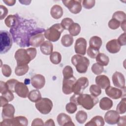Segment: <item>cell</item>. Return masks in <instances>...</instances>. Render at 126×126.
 <instances>
[{"label": "cell", "instance_id": "9", "mask_svg": "<svg viewBox=\"0 0 126 126\" xmlns=\"http://www.w3.org/2000/svg\"><path fill=\"white\" fill-rule=\"evenodd\" d=\"M89 80L86 77H81L74 84L72 87V91L75 94H82L84 90L89 86Z\"/></svg>", "mask_w": 126, "mask_h": 126}, {"label": "cell", "instance_id": "33", "mask_svg": "<svg viewBox=\"0 0 126 126\" xmlns=\"http://www.w3.org/2000/svg\"><path fill=\"white\" fill-rule=\"evenodd\" d=\"M73 41L72 36L69 34H65L62 37L61 43L63 46L68 47L72 45Z\"/></svg>", "mask_w": 126, "mask_h": 126}, {"label": "cell", "instance_id": "6", "mask_svg": "<svg viewBox=\"0 0 126 126\" xmlns=\"http://www.w3.org/2000/svg\"><path fill=\"white\" fill-rule=\"evenodd\" d=\"M0 53H7L12 46V38L9 32L6 31H0Z\"/></svg>", "mask_w": 126, "mask_h": 126}, {"label": "cell", "instance_id": "31", "mask_svg": "<svg viewBox=\"0 0 126 126\" xmlns=\"http://www.w3.org/2000/svg\"><path fill=\"white\" fill-rule=\"evenodd\" d=\"M28 97L32 102H36L41 98V94L38 90H32L29 93Z\"/></svg>", "mask_w": 126, "mask_h": 126}, {"label": "cell", "instance_id": "19", "mask_svg": "<svg viewBox=\"0 0 126 126\" xmlns=\"http://www.w3.org/2000/svg\"><path fill=\"white\" fill-rule=\"evenodd\" d=\"M15 108L11 104H7L4 105L2 109L1 117L2 119H11L14 118L15 113Z\"/></svg>", "mask_w": 126, "mask_h": 126}, {"label": "cell", "instance_id": "43", "mask_svg": "<svg viewBox=\"0 0 126 126\" xmlns=\"http://www.w3.org/2000/svg\"><path fill=\"white\" fill-rule=\"evenodd\" d=\"M99 53V50L90 46L88 47L87 51V55L92 59L95 58Z\"/></svg>", "mask_w": 126, "mask_h": 126}, {"label": "cell", "instance_id": "41", "mask_svg": "<svg viewBox=\"0 0 126 126\" xmlns=\"http://www.w3.org/2000/svg\"><path fill=\"white\" fill-rule=\"evenodd\" d=\"M73 23L74 22L72 19L70 18H64L62 20L61 25L64 30H67Z\"/></svg>", "mask_w": 126, "mask_h": 126}, {"label": "cell", "instance_id": "50", "mask_svg": "<svg viewBox=\"0 0 126 126\" xmlns=\"http://www.w3.org/2000/svg\"><path fill=\"white\" fill-rule=\"evenodd\" d=\"M117 41L118 42L119 44L121 46H125L126 44V32H124V33H122L119 37L117 39Z\"/></svg>", "mask_w": 126, "mask_h": 126}, {"label": "cell", "instance_id": "36", "mask_svg": "<svg viewBox=\"0 0 126 126\" xmlns=\"http://www.w3.org/2000/svg\"><path fill=\"white\" fill-rule=\"evenodd\" d=\"M112 18H114L118 20L121 24L126 22V14L122 11H117L114 12L112 15Z\"/></svg>", "mask_w": 126, "mask_h": 126}, {"label": "cell", "instance_id": "42", "mask_svg": "<svg viewBox=\"0 0 126 126\" xmlns=\"http://www.w3.org/2000/svg\"><path fill=\"white\" fill-rule=\"evenodd\" d=\"M65 109L66 112L69 114H73L74 113L77 109V105L72 102H70L66 104L65 106Z\"/></svg>", "mask_w": 126, "mask_h": 126}, {"label": "cell", "instance_id": "10", "mask_svg": "<svg viewBox=\"0 0 126 126\" xmlns=\"http://www.w3.org/2000/svg\"><path fill=\"white\" fill-rule=\"evenodd\" d=\"M105 90V94L114 99H118L123 96H125V88L120 89L110 86Z\"/></svg>", "mask_w": 126, "mask_h": 126}, {"label": "cell", "instance_id": "17", "mask_svg": "<svg viewBox=\"0 0 126 126\" xmlns=\"http://www.w3.org/2000/svg\"><path fill=\"white\" fill-rule=\"evenodd\" d=\"M44 41V35L42 32H38L32 35L29 41L30 46L34 47H39Z\"/></svg>", "mask_w": 126, "mask_h": 126}, {"label": "cell", "instance_id": "47", "mask_svg": "<svg viewBox=\"0 0 126 126\" xmlns=\"http://www.w3.org/2000/svg\"><path fill=\"white\" fill-rule=\"evenodd\" d=\"M1 95L4 96L8 101H11L14 99V96L13 92L9 89H7L1 93Z\"/></svg>", "mask_w": 126, "mask_h": 126}, {"label": "cell", "instance_id": "53", "mask_svg": "<svg viewBox=\"0 0 126 126\" xmlns=\"http://www.w3.org/2000/svg\"><path fill=\"white\" fill-rule=\"evenodd\" d=\"M0 107H3L4 105L8 103V101L3 96L0 95Z\"/></svg>", "mask_w": 126, "mask_h": 126}, {"label": "cell", "instance_id": "8", "mask_svg": "<svg viewBox=\"0 0 126 126\" xmlns=\"http://www.w3.org/2000/svg\"><path fill=\"white\" fill-rule=\"evenodd\" d=\"M82 0H62L63 4L68 8L69 11L74 14L80 13L82 10Z\"/></svg>", "mask_w": 126, "mask_h": 126}, {"label": "cell", "instance_id": "48", "mask_svg": "<svg viewBox=\"0 0 126 126\" xmlns=\"http://www.w3.org/2000/svg\"><path fill=\"white\" fill-rule=\"evenodd\" d=\"M83 6L87 9L92 8L94 5L95 1L94 0H84L82 1Z\"/></svg>", "mask_w": 126, "mask_h": 126}, {"label": "cell", "instance_id": "4", "mask_svg": "<svg viewBox=\"0 0 126 126\" xmlns=\"http://www.w3.org/2000/svg\"><path fill=\"white\" fill-rule=\"evenodd\" d=\"M71 63L80 73H86L90 64V61L87 57L78 54L72 57Z\"/></svg>", "mask_w": 126, "mask_h": 126}, {"label": "cell", "instance_id": "30", "mask_svg": "<svg viewBox=\"0 0 126 126\" xmlns=\"http://www.w3.org/2000/svg\"><path fill=\"white\" fill-rule=\"evenodd\" d=\"M29 69L28 64L17 65L15 68V74L18 76H22L26 74Z\"/></svg>", "mask_w": 126, "mask_h": 126}, {"label": "cell", "instance_id": "7", "mask_svg": "<svg viewBox=\"0 0 126 126\" xmlns=\"http://www.w3.org/2000/svg\"><path fill=\"white\" fill-rule=\"evenodd\" d=\"M53 102L48 98H41L35 103V106L37 110L42 114H49L52 109Z\"/></svg>", "mask_w": 126, "mask_h": 126}, {"label": "cell", "instance_id": "37", "mask_svg": "<svg viewBox=\"0 0 126 126\" xmlns=\"http://www.w3.org/2000/svg\"><path fill=\"white\" fill-rule=\"evenodd\" d=\"M126 98L125 97L123 98L120 102L118 104L117 107H116V111L120 114H123L126 113Z\"/></svg>", "mask_w": 126, "mask_h": 126}, {"label": "cell", "instance_id": "55", "mask_svg": "<svg viewBox=\"0 0 126 126\" xmlns=\"http://www.w3.org/2000/svg\"><path fill=\"white\" fill-rule=\"evenodd\" d=\"M44 125L45 126H55V123H54V122L53 121V119H49L48 120H47L45 124H44Z\"/></svg>", "mask_w": 126, "mask_h": 126}, {"label": "cell", "instance_id": "16", "mask_svg": "<svg viewBox=\"0 0 126 126\" xmlns=\"http://www.w3.org/2000/svg\"><path fill=\"white\" fill-rule=\"evenodd\" d=\"M32 85L36 89H42L45 84V78L44 76L40 74L33 75L31 80Z\"/></svg>", "mask_w": 126, "mask_h": 126}, {"label": "cell", "instance_id": "18", "mask_svg": "<svg viewBox=\"0 0 126 126\" xmlns=\"http://www.w3.org/2000/svg\"><path fill=\"white\" fill-rule=\"evenodd\" d=\"M58 124L60 126H75L70 117L64 113H60L57 117Z\"/></svg>", "mask_w": 126, "mask_h": 126}, {"label": "cell", "instance_id": "40", "mask_svg": "<svg viewBox=\"0 0 126 126\" xmlns=\"http://www.w3.org/2000/svg\"><path fill=\"white\" fill-rule=\"evenodd\" d=\"M63 78H69L73 76V70L70 65H66L63 70Z\"/></svg>", "mask_w": 126, "mask_h": 126}, {"label": "cell", "instance_id": "46", "mask_svg": "<svg viewBox=\"0 0 126 126\" xmlns=\"http://www.w3.org/2000/svg\"><path fill=\"white\" fill-rule=\"evenodd\" d=\"M18 82V81L17 80H16L15 79H11L7 80L5 83H6V85L7 86V88L13 93H15L14 88L16 84Z\"/></svg>", "mask_w": 126, "mask_h": 126}, {"label": "cell", "instance_id": "52", "mask_svg": "<svg viewBox=\"0 0 126 126\" xmlns=\"http://www.w3.org/2000/svg\"><path fill=\"white\" fill-rule=\"evenodd\" d=\"M126 116H121L120 117L119 119L117 122V125L118 126H125L126 125Z\"/></svg>", "mask_w": 126, "mask_h": 126}, {"label": "cell", "instance_id": "34", "mask_svg": "<svg viewBox=\"0 0 126 126\" xmlns=\"http://www.w3.org/2000/svg\"><path fill=\"white\" fill-rule=\"evenodd\" d=\"M50 61L54 64H59L62 61V55L58 52H53L50 55Z\"/></svg>", "mask_w": 126, "mask_h": 126}, {"label": "cell", "instance_id": "29", "mask_svg": "<svg viewBox=\"0 0 126 126\" xmlns=\"http://www.w3.org/2000/svg\"><path fill=\"white\" fill-rule=\"evenodd\" d=\"M96 62L102 66H107L109 63V58L103 53H99L96 57Z\"/></svg>", "mask_w": 126, "mask_h": 126}, {"label": "cell", "instance_id": "26", "mask_svg": "<svg viewBox=\"0 0 126 126\" xmlns=\"http://www.w3.org/2000/svg\"><path fill=\"white\" fill-rule=\"evenodd\" d=\"M104 125V121L102 117L100 116H95L90 121L85 124V126H103Z\"/></svg>", "mask_w": 126, "mask_h": 126}, {"label": "cell", "instance_id": "12", "mask_svg": "<svg viewBox=\"0 0 126 126\" xmlns=\"http://www.w3.org/2000/svg\"><path fill=\"white\" fill-rule=\"evenodd\" d=\"M87 41L83 37L77 38L75 41L74 45V50L78 55L84 56L87 51Z\"/></svg>", "mask_w": 126, "mask_h": 126}, {"label": "cell", "instance_id": "54", "mask_svg": "<svg viewBox=\"0 0 126 126\" xmlns=\"http://www.w3.org/2000/svg\"><path fill=\"white\" fill-rule=\"evenodd\" d=\"M3 2L8 6H13L15 4L16 0H3Z\"/></svg>", "mask_w": 126, "mask_h": 126}, {"label": "cell", "instance_id": "15", "mask_svg": "<svg viewBox=\"0 0 126 126\" xmlns=\"http://www.w3.org/2000/svg\"><path fill=\"white\" fill-rule=\"evenodd\" d=\"M120 117V114L116 111L109 110L105 114L104 120L109 125H115L117 123Z\"/></svg>", "mask_w": 126, "mask_h": 126}, {"label": "cell", "instance_id": "45", "mask_svg": "<svg viewBox=\"0 0 126 126\" xmlns=\"http://www.w3.org/2000/svg\"><path fill=\"white\" fill-rule=\"evenodd\" d=\"M121 23L119 21L116 20L115 19L112 18L109 22H108V27L110 29L112 30H116L119 28L120 26Z\"/></svg>", "mask_w": 126, "mask_h": 126}, {"label": "cell", "instance_id": "5", "mask_svg": "<svg viewBox=\"0 0 126 126\" xmlns=\"http://www.w3.org/2000/svg\"><path fill=\"white\" fill-rule=\"evenodd\" d=\"M63 30L61 24L57 23L45 30L44 35L49 41L56 42L60 39Z\"/></svg>", "mask_w": 126, "mask_h": 126}, {"label": "cell", "instance_id": "51", "mask_svg": "<svg viewBox=\"0 0 126 126\" xmlns=\"http://www.w3.org/2000/svg\"><path fill=\"white\" fill-rule=\"evenodd\" d=\"M32 126H39V125H44V124L43 123V121L42 119L40 118H36L34 119L32 123Z\"/></svg>", "mask_w": 126, "mask_h": 126}, {"label": "cell", "instance_id": "38", "mask_svg": "<svg viewBox=\"0 0 126 126\" xmlns=\"http://www.w3.org/2000/svg\"><path fill=\"white\" fill-rule=\"evenodd\" d=\"M89 91L92 95L95 97L99 96L101 94V88L97 85L93 84L91 85L89 88Z\"/></svg>", "mask_w": 126, "mask_h": 126}, {"label": "cell", "instance_id": "13", "mask_svg": "<svg viewBox=\"0 0 126 126\" xmlns=\"http://www.w3.org/2000/svg\"><path fill=\"white\" fill-rule=\"evenodd\" d=\"M113 85L118 88L123 89L125 88V78L124 75L120 72H115L112 77Z\"/></svg>", "mask_w": 126, "mask_h": 126}, {"label": "cell", "instance_id": "28", "mask_svg": "<svg viewBox=\"0 0 126 126\" xmlns=\"http://www.w3.org/2000/svg\"><path fill=\"white\" fill-rule=\"evenodd\" d=\"M102 39L97 36H93L90 39L89 45L90 47L99 50L102 45Z\"/></svg>", "mask_w": 126, "mask_h": 126}, {"label": "cell", "instance_id": "24", "mask_svg": "<svg viewBox=\"0 0 126 126\" xmlns=\"http://www.w3.org/2000/svg\"><path fill=\"white\" fill-rule=\"evenodd\" d=\"M40 49L44 55H49L53 52V45L50 41H45L40 45Z\"/></svg>", "mask_w": 126, "mask_h": 126}, {"label": "cell", "instance_id": "39", "mask_svg": "<svg viewBox=\"0 0 126 126\" xmlns=\"http://www.w3.org/2000/svg\"><path fill=\"white\" fill-rule=\"evenodd\" d=\"M92 72L95 75H100L104 71L103 66L100 65L97 63H94L91 67Z\"/></svg>", "mask_w": 126, "mask_h": 126}, {"label": "cell", "instance_id": "1", "mask_svg": "<svg viewBox=\"0 0 126 126\" xmlns=\"http://www.w3.org/2000/svg\"><path fill=\"white\" fill-rule=\"evenodd\" d=\"M32 20L24 19L19 17V21L16 26L10 30L14 41L21 47H29V41L33 34L45 31L43 28L35 26Z\"/></svg>", "mask_w": 126, "mask_h": 126}, {"label": "cell", "instance_id": "22", "mask_svg": "<svg viewBox=\"0 0 126 126\" xmlns=\"http://www.w3.org/2000/svg\"><path fill=\"white\" fill-rule=\"evenodd\" d=\"M63 13V9L59 5H54L51 8L50 14L52 18L55 19H60L62 17Z\"/></svg>", "mask_w": 126, "mask_h": 126}, {"label": "cell", "instance_id": "3", "mask_svg": "<svg viewBox=\"0 0 126 126\" xmlns=\"http://www.w3.org/2000/svg\"><path fill=\"white\" fill-rule=\"evenodd\" d=\"M37 51L35 48L31 47L27 49L20 48L15 53L14 58L17 62V65L28 64L36 56Z\"/></svg>", "mask_w": 126, "mask_h": 126}, {"label": "cell", "instance_id": "11", "mask_svg": "<svg viewBox=\"0 0 126 126\" xmlns=\"http://www.w3.org/2000/svg\"><path fill=\"white\" fill-rule=\"evenodd\" d=\"M76 81L74 76L69 78H63V81L62 91L65 94H71L72 91V87Z\"/></svg>", "mask_w": 126, "mask_h": 126}, {"label": "cell", "instance_id": "32", "mask_svg": "<svg viewBox=\"0 0 126 126\" xmlns=\"http://www.w3.org/2000/svg\"><path fill=\"white\" fill-rule=\"evenodd\" d=\"M68 30L69 32V34L71 36H75L80 33L81 31V27L79 24L77 23H73L69 27Z\"/></svg>", "mask_w": 126, "mask_h": 126}, {"label": "cell", "instance_id": "23", "mask_svg": "<svg viewBox=\"0 0 126 126\" xmlns=\"http://www.w3.org/2000/svg\"><path fill=\"white\" fill-rule=\"evenodd\" d=\"M19 21V16L16 15H9L5 19L4 23L6 26L11 29L16 26Z\"/></svg>", "mask_w": 126, "mask_h": 126}, {"label": "cell", "instance_id": "2", "mask_svg": "<svg viewBox=\"0 0 126 126\" xmlns=\"http://www.w3.org/2000/svg\"><path fill=\"white\" fill-rule=\"evenodd\" d=\"M70 101L77 105H81L86 110L92 109L99 101L98 99L89 94H74L70 98Z\"/></svg>", "mask_w": 126, "mask_h": 126}, {"label": "cell", "instance_id": "27", "mask_svg": "<svg viewBox=\"0 0 126 126\" xmlns=\"http://www.w3.org/2000/svg\"><path fill=\"white\" fill-rule=\"evenodd\" d=\"M28 125V120L25 116H19L12 119V126H27Z\"/></svg>", "mask_w": 126, "mask_h": 126}, {"label": "cell", "instance_id": "56", "mask_svg": "<svg viewBox=\"0 0 126 126\" xmlns=\"http://www.w3.org/2000/svg\"><path fill=\"white\" fill-rule=\"evenodd\" d=\"M126 22L123 23L121 24V25H120L122 29L125 32V31H126Z\"/></svg>", "mask_w": 126, "mask_h": 126}, {"label": "cell", "instance_id": "20", "mask_svg": "<svg viewBox=\"0 0 126 126\" xmlns=\"http://www.w3.org/2000/svg\"><path fill=\"white\" fill-rule=\"evenodd\" d=\"M96 85L101 89H105L110 86V81L109 78L105 75H99L95 79Z\"/></svg>", "mask_w": 126, "mask_h": 126}, {"label": "cell", "instance_id": "14", "mask_svg": "<svg viewBox=\"0 0 126 126\" xmlns=\"http://www.w3.org/2000/svg\"><path fill=\"white\" fill-rule=\"evenodd\" d=\"M15 93L20 97L26 98L29 94V91L26 85L23 83L18 82L14 88Z\"/></svg>", "mask_w": 126, "mask_h": 126}, {"label": "cell", "instance_id": "49", "mask_svg": "<svg viewBox=\"0 0 126 126\" xmlns=\"http://www.w3.org/2000/svg\"><path fill=\"white\" fill-rule=\"evenodd\" d=\"M0 19L1 20L4 19L7 15L8 10V9L4 6L2 5H0Z\"/></svg>", "mask_w": 126, "mask_h": 126}, {"label": "cell", "instance_id": "21", "mask_svg": "<svg viewBox=\"0 0 126 126\" xmlns=\"http://www.w3.org/2000/svg\"><path fill=\"white\" fill-rule=\"evenodd\" d=\"M121 46L119 44L116 39H112L106 44V48L107 50L111 54H115L118 53L121 49Z\"/></svg>", "mask_w": 126, "mask_h": 126}, {"label": "cell", "instance_id": "44", "mask_svg": "<svg viewBox=\"0 0 126 126\" xmlns=\"http://www.w3.org/2000/svg\"><path fill=\"white\" fill-rule=\"evenodd\" d=\"M1 68L2 73L5 77H9L10 76L12 73V70L9 65L5 64H3L2 65H1Z\"/></svg>", "mask_w": 126, "mask_h": 126}, {"label": "cell", "instance_id": "35", "mask_svg": "<svg viewBox=\"0 0 126 126\" xmlns=\"http://www.w3.org/2000/svg\"><path fill=\"white\" fill-rule=\"evenodd\" d=\"M88 115L87 113L83 110H80L77 112L75 115V119L78 123L82 124L87 120Z\"/></svg>", "mask_w": 126, "mask_h": 126}, {"label": "cell", "instance_id": "25", "mask_svg": "<svg viewBox=\"0 0 126 126\" xmlns=\"http://www.w3.org/2000/svg\"><path fill=\"white\" fill-rule=\"evenodd\" d=\"M112 106V100L107 97H104L99 101V107L100 109L103 110H108L110 109Z\"/></svg>", "mask_w": 126, "mask_h": 126}]
</instances>
